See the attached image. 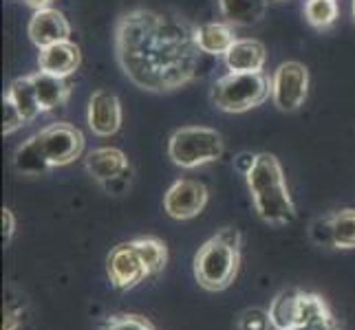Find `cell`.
Listing matches in <instances>:
<instances>
[{
  "mask_svg": "<svg viewBox=\"0 0 355 330\" xmlns=\"http://www.w3.org/2000/svg\"><path fill=\"white\" fill-rule=\"evenodd\" d=\"M51 3V0H27V5L33 7L35 11H40V9H49L46 5Z\"/></svg>",
  "mask_w": 355,
  "mask_h": 330,
  "instance_id": "obj_33",
  "label": "cell"
},
{
  "mask_svg": "<svg viewBox=\"0 0 355 330\" xmlns=\"http://www.w3.org/2000/svg\"><path fill=\"white\" fill-rule=\"evenodd\" d=\"M24 124H27V119L22 117L18 106L11 102V97L7 95L5 100H3V132L11 134V132H16L20 126H24Z\"/></svg>",
  "mask_w": 355,
  "mask_h": 330,
  "instance_id": "obj_28",
  "label": "cell"
},
{
  "mask_svg": "<svg viewBox=\"0 0 355 330\" xmlns=\"http://www.w3.org/2000/svg\"><path fill=\"white\" fill-rule=\"evenodd\" d=\"M135 249L139 251L141 260L148 266L150 275H157L159 271H164V266L168 262V249L166 244L159 238H137L132 240Z\"/></svg>",
  "mask_w": 355,
  "mask_h": 330,
  "instance_id": "obj_21",
  "label": "cell"
},
{
  "mask_svg": "<svg viewBox=\"0 0 355 330\" xmlns=\"http://www.w3.org/2000/svg\"><path fill=\"white\" fill-rule=\"evenodd\" d=\"M197 42L201 46V51L207 55H223L230 51V46L236 42L234 31L230 24L223 22H207L197 27Z\"/></svg>",
  "mask_w": 355,
  "mask_h": 330,
  "instance_id": "obj_17",
  "label": "cell"
},
{
  "mask_svg": "<svg viewBox=\"0 0 355 330\" xmlns=\"http://www.w3.org/2000/svg\"><path fill=\"white\" fill-rule=\"evenodd\" d=\"M89 126L100 137H111L121 126V104L111 91H97L89 104Z\"/></svg>",
  "mask_w": 355,
  "mask_h": 330,
  "instance_id": "obj_10",
  "label": "cell"
},
{
  "mask_svg": "<svg viewBox=\"0 0 355 330\" xmlns=\"http://www.w3.org/2000/svg\"><path fill=\"white\" fill-rule=\"evenodd\" d=\"M331 218L336 249H355V210H340Z\"/></svg>",
  "mask_w": 355,
  "mask_h": 330,
  "instance_id": "obj_23",
  "label": "cell"
},
{
  "mask_svg": "<svg viewBox=\"0 0 355 330\" xmlns=\"http://www.w3.org/2000/svg\"><path fill=\"white\" fill-rule=\"evenodd\" d=\"M254 163H256V154H250V152H241L234 158V167L239 169V172H243V174H250Z\"/></svg>",
  "mask_w": 355,
  "mask_h": 330,
  "instance_id": "obj_32",
  "label": "cell"
},
{
  "mask_svg": "<svg viewBox=\"0 0 355 330\" xmlns=\"http://www.w3.org/2000/svg\"><path fill=\"white\" fill-rule=\"evenodd\" d=\"M265 59V46L259 40H236L225 53V64L232 73H261Z\"/></svg>",
  "mask_w": 355,
  "mask_h": 330,
  "instance_id": "obj_14",
  "label": "cell"
},
{
  "mask_svg": "<svg viewBox=\"0 0 355 330\" xmlns=\"http://www.w3.org/2000/svg\"><path fill=\"white\" fill-rule=\"evenodd\" d=\"M289 330H342L340 324L336 322V317L331 320H324V322H313V324H302V326H293Z\"/></svg>",
  "mask_w": 355,
  "mask_h": 330,
  "instance_id": "obj_31",
  "label": "cell"
},
{
  "mask_svg": "<svg viewBox=\"0 0 355 330\" xmlns=\"http://www.w3.org/2000/svg\"><path fill=\"white\" fill-rule=\"evenodd\" d=\"M44 154L51 167L69 165L82 154L84 150V134L69 124H51L38 132Z\"/></svg>",
  "mask_w": 355,
  "mask_h": 330,
  "instance_id": "obj_8",
  "label": "cell"
},
{
  "mask_svg": "<svg viewBox=\"0 0 355 330\" xmlns=\"http://www.w3.org/2000/svg\"><path fill=\"white\" fill-rule=\"evenodd\" d=\"M69 35H71V24L58 9L35 11L29 22V38L38 48L64 42L69 40Z\"/></svg>",
  "mask_w": 355,
  "mask_h": 330,
  "instance_id": "obj_11",
  "label": "cell"
},
{
  "mask_svg": "<svg viewBox=\"0 0 355 330\" xmlns=\"http://www.w3.org/2000/svg\"><path fill=\"white\" fill-rule=\"evenodd\" d=\"M300 295L302 291L289 288L278 293L269 306V320L276 330H289L300 322Z\"/></svg>",
  "mask_w": 355,
  "mask_h": 330,
  "instance_id": "obj_16",
  "label": "cell"
},
{
  "mask_svg": "<svg viewBox=\"0 0 355 330\" xmlns=\"http://www.w3.org/2000/svg\"><path fill=\"white\" fill-rule=\"evenodd\" d=\"M304 18L315 29L331 27L338 18V3L336 0H307V5H304Z\"/></svg>",
  "mask_w": 355,
  "mask_h": 330,
  "instance_id": "obj_22",
  "label": "cell"
},
{
  "mask_svg": "<svg viewBox=\"0 0 355 330\" xmlns=\"http://www.w3.org/2000/svg\"><path fill=\"white\" fill-rule=\"evenodd\" d=\"M309 71L300 62L280 64L272 75V97L280 110H296L307 100Z\"/></svg>",
  "mask_w": 355,
  "mask_h": 330,
  "instance_id": "obj_6",
  "label": "cell"
},
{
  "mask_svg": "<svg viewBox=\"0 0 355 330\" xmlns=\"http://www.w3.org/2000/svg\"><path fill=\"white\" fill-rule=\"evenodd\" d=\"M14 165L18 172L27 174V176H40L51 169V163H49V158L44 154V148H42L38 134L20 145L14 156Z\"/></svg>",
  "mask_w": 355,
  "mask_h": 330,
  "instance_id": "obj_18",
  "label": "cell"
},
{
  "mask_svg": "<svg viewBox=\"0 0 355 330\" xmlns=\"http://www.w3.org/2000/svg\"><path fill=\"white\" fill-rule=\"evenodd\" d=\"M33 86H35V95H38V102L42 113H49V110L64 106L69 95H71V86L64 82V77L51 75V73L38 71L31 75Z\"/></svg>",
  "mask_w": 355,
  "mask_h": 330,
  "instance_id": "obj_15",
  "label": "cell"
},
{
  "mask_svg": "<svg viewBox=\"0 0 355 330\" xmlns=\"http://www.w3.org/2000/svg\"><path fill=\"white\" fill-rule=\"evenodd\" d=\"M331 311H329L327 302L315 295V293H302L300 295V322L302 324H313V322H324V320H331Z\"/></svg>",
  "mask_w": 355,
  "mask_h": 330,
  "instance_id": "obj_24",
  "label": "cell"
},
{
  "mask_svg": "<svg viewBox=\"0 0 355 330\" xmlns=\"http://www.w3.org/2000/svg\"><path fill=\"white\" fill-rule=\"evenodd\" d=\"M102 330H157L150 320L141 315H113L104 322Z\"/></svg>",
  "mask_w": 355,
  "mask_h": 330,
  "instance_id": "obj_25",
  "label": "cell"
},
{
  "mask_svg": "<svg viewBox=\"0 0 355 330\" xmlns=\"http://www.w3.org/2000/svg\"><path fill=\"white\" fill-rule=\"evenodd\" d=\"M272 320H269V311L263 309H250L241 315L239 330H269Z\"/></svg>",
  "mask_w": 355,
  "mask_h": 330,
  "instance_id": "obj_27",
  "label": "cell"
},
{
  "mask_svg": "<svg viewBox=\"0 0 355 330\" xmlns=\"http://www.w3.org/2000/svg\"><path fill=\"white\" fill-rule=\"evenodd\" d=\"M106 271H108V277H111V284L117 291H130L137 284H141L146 277H150L148 266L141 260V255L135 249L132 242L117 244V247L108 253Z\"/></svg>",
  "mask_w": 355,
  "mask_h": 330,
  "instance_id": "obj_7",
  "label": "cell"
},
{
  "mask_svg": "<svg viewBox=\"0 0 355 330\" xmlns=\"http://www.w3.org/2000/svg\"><path fill=\"white\" fill-rule=\"evenodd\" d=\"M223 154V139L212 128L188 126L177 130L168 141V156L181 167H199L218 161Z\"/></svg>",
  "mask_w": 355,
  "mask_h": 330,
  "instance_id": "obj_5",
  "label": "cell"
},
{
  "mask_svg": "<svg viewBox=\"0 0 355 330\" xmlns=\"http://www.w3.org/2000/svg\"><path fill=\"white\" fill-rule=\"evenodd\" d=\"M115 53L126 77L144 91L166 93L199 75L197 27L175 14L135 9L115 24Z\"/></svg>",
  "mask_w": 355,
  "mask_h": 330,
  "instance_id": "obj_1",
  "label": "cell"
},
{
  "mask_svg": "<svg viewBox=\"0 0 355 330\" xmlns=\"http://www.w3.org/2000/svg\"><path fill=\"white\" fill-rule=\"evenodd\" d=\"M248 176L254 207L269 225H287L296 218V207L289 196L283 165L274 154H256V163Z\"/></svg>",
  "mask_w": 355,
  "mask_h": 330,
  "instance_id": "obj_2",
  "label": "cell"
},
{
  "mask_svg": "<svg viewBox=\"0 0 355 330\" xmlns=\"http://www.w3.org/2000/svg\"><path fill=\"white\" fill-rule=\"evenodd\" d=\"M267 3L269 0H218V7L230 24L250 27L265 16Z\"/></svg>",
  "mask_w": 355,
  "mask_h": 330,
  "instance_id": "obj_19",
  "label": "cell"
},
{
  "mask_svg": "<svg viewBox=\"0 0 355 330\" xmlns=\"http://www.w3.org/2000/svg\"><path fill=\"white\" fill-rule=\"evenodd\" d=\"M22 309H14L11 302L5 304V320H3V330H16L22 324Z\"/></svg>",
  "mask_w": 355,
  "mask_h": 330,
  "instance_id": "obj_29",
  "label": "cell"
},
{
  "mask_svg": "<svg viewBox=\"0 0 355 330\" xmlns=\"http://www.w3.org/2000/svg\"><path fill=\"white\" fill-rule=\"evenodd\" d=\"M14 229H16V218L11 214V210H3V242L5 247L11 242V236H14Z\"/></svg>",
  "mask_w": 355,
  "mask_h": 330,
  "instance_id": "obj_30",
  "label": "cell"
},
{
  "mask_svg": "<svg viewBox=\"0 0 355 330\" xmlns=\"http://www.w3.org/2000/svg\"><path fill=\"white\" fill-rule=\"evenodd\" d=\"M80 59L82 57H80L78 44L64 40V42L40 48L38 64H40V71L44 73H51V75H58V77H69L71 73L78 71Z\"/></svg>",
  "mask_w": 355,
  "mask_h": 330,
  "instance_id": "obj_13",
  "label": "cell"
},
{
  "mask_svg": "<svg viewBox=\"0 0 355 330\" xmlns=\"http://www.w3.org/2000/svg\"><path fill=\"white\" fill-rule=\"evenodd\" d=\"M7 95L11 97V102L18 106V110H20L22 117L27 119V121H33L35 117L42 113L40 102H38V95H35V86H33L31 75L18 77V80L11 82Z\"/></svg>",
  "mask_w": 355,
  "mask_h": 330,
  "instance_id": "obj_20",
  "label": "cell"
},
{
  "mask_svg": "<svg viewBox=\"0 0 355 330\" xmlns=\"http://www.w3.org/2000/svg\"><path fill=\"white\" fill-rule=\"evenodd\" d=\"M87 172L95 181H100L102 185H106V183L126 178L128 158L117 148H97L87 158Z\"/></svg>",
  "mask_w": 355,
  "mask_h": 330,
  "instance_id": "obj_12",
  "label": "cell"
},
{
  "mask_svg": "<svg viewBox=\"0 0 355 330\" xmlns=\"http://www.w3.org/2000/svg\"><path fill=\"white\" fill-rule=\"evenodd\" d=\"M353 22H355V0H353Z\"/></svg>",
  "mask_w": 355,
  "mask_h": 330,
  "instance_id": "obj_34",
  "label": "cell"
},
{
  "mask_svg": "<svg viewBox=\"0 0 355 330\" xmlns=\"http://www.w3.org/2000/svg\"><path fill=\"white\" fill-rule=\"evenodd\" d=\"M272 95V80L265 73H227L212 89V104L225 113H245Z\"/></svg>",
  "mask_w": 355,
  "mask_h": 330,
  "instance_id": "obj_4",
  "label": "cell"
},
{
  "mask_svg": "<svg viewBox=\"0 0 355 330\" xmlns=\"http://www.w3.org/2000/svg\"><path fill=\"white\" fill-rule=\"evenodd\" d=\"M311 240L320 247H329V249H336V242H334V218L331 216H324V218H318L315 223L309 229Z\"/></svg>",
  "mask_w": 355,
  "mask_h": 330,
  "instance_id": "obj_26",
  "label": "cell"
},
{
  "mask_svg": "<svg viewBox=\"0 0 355 330\" xmlns=\"http://www.w3.org/2000/svg\"><path fill=\"white\" fill-rule=\"evenodd\" d=\"M207 203V190L203 183L181 178L168 187L164 196V210L175 220H190L203 212Z\"/></svg>",
  "mask_w": 355,
  "mask_h": 330,
  "instance_id": "obj_9",
  "label": "cell"
},
{
  "mask_svg": "<svg viewBox=\"0 0 355 330\" xmlns=\"http://www.w3.org/2000/svg\"><path fill=\"white\" fill-rule=\"evenodd\" d=\"M241 266V231L234 227L221 229L214 238L203 242L194 255V277L205 291H225L239 275Z\"/></svg>",
  "mask_w": 355,
  "mask_h": 330,
  "instance_id": "obj_3",
  "label": "cell"
}]
</instances>
